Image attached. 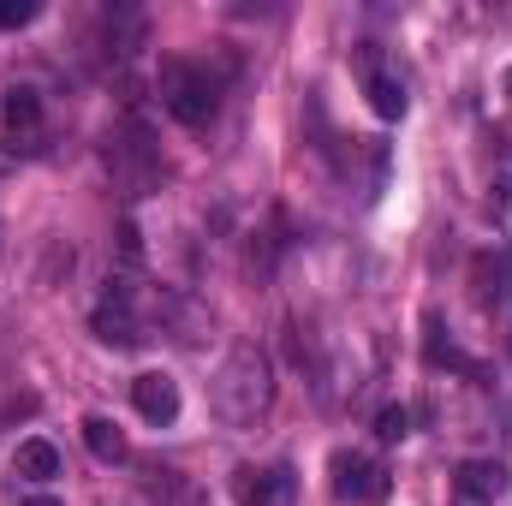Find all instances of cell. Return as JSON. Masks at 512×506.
I'll use <instances>...</instances> for the list:
<instances>
[{
  "label": "cell",
  "instance_id": "7a4b0ae2",
  "mask_svg": "<svg viewBox=\"0 0 512 506\" xmlns=\"http://www.w3.org/2000/svg\"><path fill=\"white\" fill-rule=\"evenodd\" d=\"M161 108L179 126H209L221 108V72H209V60H161Z\"/></svg>",
  "mask_w": 512,
  "mask_h": 506
},
{
  "label": "cell",
  "instance_id": "8fae6325",
  "mask_svg": "<svg viewBox=\"0 0 512 506\" xmlns=\"http://www.w3.org/2000/svg\"><path fill=\"white\" fill-rule=\"evenodd\" d=\"M84 447H90L102 465H120V459H126V435H120L114 417H84Z\"/></svg>",
  "mask_w": 512,
  "mask_h": 506
},
{
  "label": "cell",
  "instance_id": "277c9868",
  "mask_svg": "<svg viewBox=\"0 0 512 506\" xmlns=\"http://www.w3.org/2000/svg\"><path fill=\"white\" fill-rule=\"evenodd\" d=\"M328 477H334V495L346 506H382L387 495H393V477H387L382 459L352 453V447H340V453L328 459Z\"/></svg>",
  "mask_w": 512,
  "mask_h": 506
},
{
  "label": "cell",
  "instance_id": "9a60e30c",
  "mask_svg": "<svg viewBox=\"0 0 512 506\" xmlns=\"http://www.w3.org/2000/svg\"><path fill=\"white\" fill-rule=\"evenodd\" d=\"M24 506H60V501H54V495H30Z\"/></svg>",
  "mask_w": 512,
  "mask_h": 506
},
{
  "label": "cell",
  "instance_id": "4fadbf2b",
  "mask_svg": "<svg viewBox=\"0 0 512 506\" xmlns=\"http://www.w3.org/2000/svg\"><path fill=\"white\" fill-rule=\"evenodd\" d=\"M376 435H382V441H405V435H411V405H382Z\"/></svg>",
  "mask_w": 512,
  "mask_h": 506
},
{
  "label": "cell",
  "instance_id": "2e32d148",
  "mask_svg": "<svg viewBox=\"0 0 512 506\" xmlns=\"http://www.w3.org/2000/svg\"><path fill=\"white\" fill-rule=\"evenodd\" d=\"M453 506H483V501H465V495H453Z\"/></svg>",
  "mask_w": 512,
  "mask_h": 506
},
{
  "label": "cell",
  "instance_id": "7c38bea8",
  "mask_svg": "<svg viewBox=\"0 0 512 506\" xmlns=\"http://www.w3.org/2000/svg\"><path fill=\"white\" fill-rule=\"evenodd\" d=\"M364 96H370V108H376L382 120H405V108H411V96H405V84H399V78H387V72H370V84H364Z\"/></svg>",
  "mask_w": 512,
  "mask_h": 506
},
{
  "label": "cell",
  "instance_id": "5bb4252c",
  "mask_svg": "<svg viewBox=\"0 0 512 506\" xmlns=\"http://www.w3.org/2000/svg\"><path fill=\"white\" fill-rule=\"evenodd\" d=\"M30 18H36L30 0H0V24H30Z\"/></svg>",
  "mask_w": 512,
  "mask_h": 506
},
{
  "label": "cell",
  "instance_id": "ba28073f",
  "mask_svg": "<svg viewBox=\"0 0 512 506\" xmlns=\"http://www.w3.org/2000/svg\"><path fill=\"white\" fill-rule=\"evenodd\" d=\"M0 114H6V137H12V149H42L36 137H42V96L36 90H6V102H0Z\"/></svg>",
  "mask_w": 512,
  "mask_h": 506
},
{
  "label": "cell",
  "instance_id": "8992f818",
  "mask_svg": "<svg viewBox=\"0 0 512 506\" xmlns=\"http://www.w3.org/2000/svg\"><path fill=\"white\" fill-rule=\"evenodd\" d=\"M131 405H137L143 423L167 429V423L179 417V381L167 376V370H143V376L131 381Z\"/></svg>",
  "mask_w": 512,
  "mask_h": 506
},
{
  "label": "cell",
  "instance_id": "52a82bcc",
  "mask_svg": "<svg viewBox=\"0 0 512 506\" xmlns=\"http://www.w3.org/2000/svg\"><path fill=\"white\" fill-rule=\"evenodd\" d=\"M507 465L501 459H465L459 471H453V495H465V501H483V506H495L501 495H507Z\"/></svg>",
  "mask_w": 512,
  "mask_h": 506
},
{
  "label": "cell",
  "instance_id": "30bf717a",
  "mask_svg": "<svg viewBox=\"0 0 512 506\" xmlns=\"http://www.w3.org/2000/svg\"><path fill=\"white\" fill-rule=\"evenodd\" d=\"M12 471H18V477H30V483H48V477H60V447H54V441H42V435H30V441H18Z\"/></svg>",
  "mask_w": 512,
  "mask_h": 506
},
{
  "label": "cell",
  "instance_id": "5b68a950",
  "mask_svg": "<svg viewBox=\"0 0 512 506\" xmlns=\"http://www.w3.org/2000/svg\"><path fill=\"white\" fill-rule=\"evenodd\" d=\"M233 495L239 506H292L298 495V477H292V465H239L233 471Z\"/></svg>",
  "mask_w": 512,
  "mask_h": 506
},
{
  "label": "cell",
  "instance_id": "3957f363",
  "mask_svg": "<svg viewBox=\"0 0 512 506\" xmlns=\"http://www.w3.org/2000/svg\"><path fill=\"white\" fill-rule=\"evenodd\" d=\"M90 328H96L102 346H120V352H131V346L149 340V334H143V316H137V286H131V274H114V280H108V292H102Z\"/></svg>",
  "mask_w": 512,
  "mask_h": 506
},
{
  "label": "cell",
  "instance_id": "9c48e42d",
  "mask_svg": "<svg viewBox=\"0 0 512 506\" xmlns=\"http://www.w3.org/2000/svg\"><path fill=\"white\" fill-rule=\"evenodd\" d=\"M423 358L435 364V370H459V376H471V381H483L489 370L477 364V358H465L453 340H447V328H441V316H423Z\"/></svg>",
  "mask_w": 512,
  "mask_h": 506
},
{
  "label": "cell",
  "instance_id": "e0dca14e",
  "mask_svg": "<svg viewBox=\"0 0 512 506\" xmlns=\"http://www.w3.org/2000/svg\"><path fill=\"white\" fill-rule=\"evenodd\" d=\"M507 96H512V66H507Z\"/></svg>",
  "mask_w": 512,
  "mask_h": 506
},
{
  "label": "cell",
  "instance_id": "6da1fadb",
  "mask_svg": "<svg viewBox=\"0 0 512 506\" xmlns=\"http://www.w3.org/2000/svg\"><path fill=\"white\" fill-rule=\"evenodd\" d=\"M209 405H215V417L227 429H251L256 417H268V405H274V364H268V352L251 346V340H239L221 358L215 381H209Z\"/></svg>",
  "mask_w": 512,
  "mask_h": 506
}]
</instances>
